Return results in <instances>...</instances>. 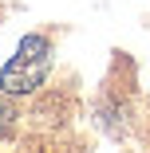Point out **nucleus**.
I'll use <instances>...</instances> for the list:
<instances>
[{
  "mask_svg": "<svg viewBox=\"0 0 150 153\" xmlns=\"http://www.w3.org/2000/svg\"><path fill=\"white\" fill-rule=\"evenodd\" d=\"M47 67H51V43L44 36H24L16 55L0 71V90L4 94H32L47 79Z\"/></svg>",
  "mask_w": 150,
  "mask_h": 153,
  "instance_id": "f257e3e1",
  "label": "nucleus"
},
{
  "mask_svg": "<svg viewBox=\"0 0 150 153\" xmlns=\"http://www.w3.org/2000/svg\"><path fill=\"white\" fill-rule=\"evenodd\" d=\"M8 130H12V110L0 106V134H8Z\"/></svg>",
  "mask_w": 150,
  "mask_h": 153,
  "instance_id": "f03ea898",
  "label": "nucleus"
}]
</instances>
